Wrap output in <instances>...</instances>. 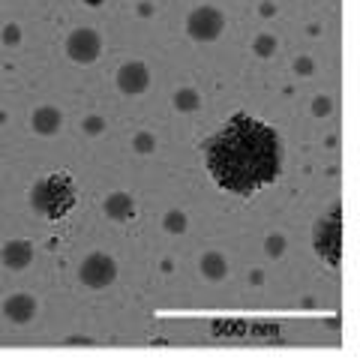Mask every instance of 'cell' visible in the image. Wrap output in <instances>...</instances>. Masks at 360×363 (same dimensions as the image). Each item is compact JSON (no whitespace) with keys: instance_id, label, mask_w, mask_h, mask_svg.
Here are the masks:
<instances>
[{"instance_id":"6da1fadb","label":"cell","mask_w":360,"mask_h":363,"mask_svg":"<svg viewBox=\"0 0 360 363\" xmlns=\"http://www.w3.org/2000/svg\"><path fill=\"white\" fill-rule=\"evenodd\" d=\"M208 174L223 192L249 199L282 174L286 150L270 123L237 111L201 145Z\"/></svg>"},{"instance_id":"7a4b0ae2","label":"cell","mask_w":360,"mask_h":363,"mask_svg":"<svg viewBox=\"0 0 360 363\" xmlns=\"http://www.w3.org/2000/svg\"><path fill=\"white\" fill-rule=\"evenodd\" d=\"M75 201H79V189H75V180L67 172L45 174L30 189V207L48 223L67 219L75 211Z\"/></svg>"},{"instance_id":"3957f363","label":"cell","mask_w":360,"mask_h":363,"mask_svg":"<svg viewBox=\"0 0 360 363\" xmlns=\"http://www.w3.org/2000/svg\"><path fill=\"white\" fill-rule=\"evenodd\" d=\"M313 246L321 262L333 270H339L342 264V207L339 204H333L327 213L318 216V223L313 228Z\"/></svg>"},{"instance_id":"277c9868","label":"cell","mask_w":360,"mask_h":363,"mask_svg":"<svg viewBox=\"0 0 360 363\" xmlns=\"http://www.w3.org/2000/svg\"><path fill=\"white\" fill-rule=\"evenodd\" d=\"M225 30V16L216 6H196L186 16V36L196 43H213Z\"/></svg>"},{"instance_id":"5b68a950","label":"cell","mask_w":360,"mask_h":363,"mask_svg":"<svg viewBox=\"0 0 360 363\" xmlns=\"http://www.w3.org/2000/svg\"><path fill=\"white\" fill-rule=\"evenodd\" d=\"M79 279L81 285H87V289H108V285L118 279V262L108 255V252H90L84 262L79 264Z\"/></svg>"},{"instance_id":"8992f818","label":"cell","mask_w":360,"mask_h":363,"mask_svg":"<svg viewBox=\"0 0 360 363\" xmlns=\"http://www.w3.org/2000/svg\"><path fill=\"white\" fill-rule=\"evenodd\" d=\"M63 48H67V57L72 63L87 67V63H94L102 55V36L94 28H79V30H72L67 36V45Z\"/></svg>"},{"instance_id":"52a82bcc","label":"cell","mask_w":360,"mask_h":363,"mask_svg":"<svg viewBox=\"0 0 360 363\" xmlns=\"http://www.w3.org/2000/svg\"><path fill=\"white\" fill-rule=\"evenodd\" d=\"M114 84H118L120 94L126 96H138L145 94V90L150 87V69L145 60H126L123 67L118 69V75H114Z\"/></svg>"},{"instance_id":"ba28073f","label":"cell","mask_w":360,"mask_h":363,"mask_svg":"<svg viewBox=\"0 0 360 363\" xmlns=\"http://www.w3.org/2000/svg\"><path fill=\"white\" fill-rule=\"evenodd\" d=\"M33 258H36V246L24 238L6 240L4 250H0V262H4V267H9V270H28L33 264Z\"/></svg>"},{"instance_id":"9c48e42d","label":"cell","mask_w":360,"mask_h":363,"mask_svg":"<svg viewBox=\"0 0 360 363\" xmlns=\"http://www.w3.org/2000/svg\"><path fill=\"white\" fill-rule=\"evenodd\" d=\"M36 313H40V303H36L33 294H9L4 301V315L12 321V324H30L36 318Z\"/></svg>"},{"instance_id":"30bf717a","label":"cell","mask_w":360,"mask_h":363,"mask_svg":"<svg viewBox=\"0 0 360 363\" xmlns=\"http://www.w3.org/2000/svg\"><path fill=\"white\" fill-rule=\"evenodd\" d=\"M102 213H106L108 219H114V223H126V219L135 216V199L123 189L108 192L106 201H102Z\"/></svg>"},{"instance_id":"8fae6325","label":"cell","mask_w":360,"mask_h":363,"mask_svg":"<svg viewBox=\"0 0 360 363\" xmlns=\"http://www.w3.org/2000/svg\"><path fill=\"white\" fill-rule=\"evenodd\" d=\"M60 123H63V114H60V108H55V106L36 108L33 118H30V126H33L36 135H57V133H60Z\"/></svg>"},{"instance_id":"7c38bea8","label":"cell","mask_w":360,"mask_h":363,"mask_svg":"<svg viewBox=\"0 0 360 363\" xmlns=\"http://www.w3.org/2000/svg\"><path fill=\"white\" fill-rule=\"evenodd\" d=\"M198 267H201V277L210 279V282H223L228 277V262H225L223 252H204Z\"/></svg>"},{"instance_id":"4fadbf2b","label":"cell","mask_w":360,"mask_h":363,"mask_svg":"<svg viewBox=\"0 0 360 363\" xmlns=\"http://www.w3.org/2000/svg\"><path fill=\"white\" fill-rule=\"evenodd\" d=\"M174 108L184 111V114L198 111L201 108V94H198L196 87H180L177 94H174Z\"/></svg>"},{"instance_id":"5bb4252c","label":"cell","mask_w":360,"mask_h":363,"mask_svg":"<svg viewBox=\"0 0 360 363\" xmlns=\"http://www.w3.org/2000/svg\"><path fill=\"white\" fill-rule=\"evenodd\" d=\"M276 48H279V43H276V36H274V33H259V36L252 40V55H255V57H261V60L274 57V55H276Z\"/></svg>"},{"instance_id":"9a60e30c","label":"cell","mask_w":360,"mask_h":363,"mask_svg":"<svg viewBox=\"0 0 360 363\" xmlns=\"http://www.w3.org/2000/svg\"><path fill=\"white\" fill-rule=\"evenodd\" d=\"M186 225H189L186 223V213H180V211H169V213L162 216V228L169 231V235H184Z\"/></svg>"},{"instance_id":"2e32d148","label":"cell","mask_w":360,"mask_h":363,"mask_svg":"<svg viewBox=\"0 0 360 363\" xmlns=\"http://www.w3.org/2000/svg\"><path fill=\"white\" fill-rule=\"evenodd\" d=\"M286 250H288L286 235H267L264 238V255L267 258H282V255H286Z\"/></svg>"},{"instance_id":"e0dca14e","label":"cell","mask_w":360,"mask_h":363,"mask_svg":"<svg viewBox=\"0 0 360 363\" xmlns=\"http://www.w3.org/2000/svg\"><path fill=\"white\" fill-rule=\"evenodd\" d=\"M133 150L138 153V157H150V153L157 150V135H153V133H135Z\"/></svg>"},{"instance_id":"ac0fdd59","label":"cell","mask_w":360,"mask_h":363,"mask_svg":"<svg viewBox=\"0 0 360 363\" xmlns=\"http://www.w3.org/2000/svg\"><path fill=\"white\" fill-rule=\"evenodd\" d=\"M81 129H84V133L87 135H102V133H106V129H108V121L106 118H102V114H87V118L81 121Z\"/></svg>"},{"instance_id":"d6986e66","label":"cell","mask_w":360,"mask_h":363,"mask_svg":"<svg viewBox=\"0 0 360 363\" xmlns=\"http://www.w3.org/2000/svg\"><path fill=\"white\" fill-rule=\"evenodd\" d=\"M330 108H333L330 96H315L313 99V114H315V118H325V114H330Z\"/></svg>"},{"instance_id":"ffe728a7","label":"cell","mask_w":360,"mask_h":363,"mask_svg":"<svg viewBox=\"0 0 360 363\" xmlns=\"http://www.w3.org/2000/svg\"><path fill=\"white\" fill-rule=\"evenodd\" d=\"M4 43L6 45H18L21 43V28H18V24H6V28H4Z\"/></svg>"},{"instance_id":"44dd1931","label":"cell","mask_w":360,"mask_h":363,"mask_svg":"<svg viewBox=\"0 0 360 363\" xmlns=\"http://www.w3.org/2000/svg\"><path fill=\"white\" fill-rule=\"evenodd\" d=\"M294 72H298V75H313L315 72V63L310 57H298V60H294Z\"/></svg>"},{"instance_id":"7402d4cb","label":"cell","mask_w":360,"mask_h":363,"mask_svg":"<svg viewBox=\"0 0 360 363\" xmlns=\"http://www.w3.org/2000/svg\"><path fill=\"white\" fill-rule=\"evenodd\" d=\"M67 345H94V340L84 336V333H79V336H67Z\"/></svg>"},{"instance_id":"603a6c76","label":"cell","mask_w":360,"mask_h":363,"mask_svg":"<svg viewBox=\"0 0 360 363\" xmlns=\"http://www.w3.org/2000/svg\"><path fill=\"white\" fill-rule=\"evenodd\" d=\"M261 12L264 16H274V4H261Z\"/></svg>"}]
</instances>
